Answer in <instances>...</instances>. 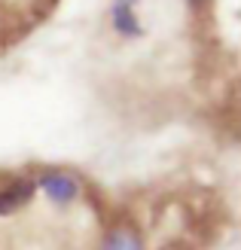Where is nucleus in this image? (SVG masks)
Instances as JSON below:
<instances>
[{
  "instance_id": "39448f33",
  "label": "nucleus",
  "mask_w": 241,
  "mask_h": 250,
  "mask_svg": "<svg viewBox=\"0 0 241 250\" xmlns=\"http://www.w3.org/2000/svg\"><path fill=\"white\" fill-rule=\"evenodd\" d=\"M189 3H193V6H201V3H205V0H189Z\"/></svg>"
},
{
  "instance_id": "20e7f679",
  "label": "nucleus",
  "mask_w": 241,
  "mask_h": 250,
  "mask_svg": "<svg viewBox=\"0 0 241 250\" xmlns=\"http://www.w3.org/2000/svg\"><path fill=\"white\" fill-rule=\"evenodd\" d=\"M113 24H116V31L125 34V37H137V34H141L131 6H129V3H122V0H116V6H113Z\"/></svg>"
},
{
  "instance_id": "f03ea898",
  "label": "nucleus",
  "mask_w": 241,
  "mask_h": 250,
  "mask_svg": "<svg viewBox=\"0 0 241 250\" xmlns=\"http://www.w3.org/2000/svg\"><path fill=\"white\" fill-rule=\"evenodd\" d=\"M34 180H12L6 189H0V217H9L19 208H24L34 198Z\"/></svg>"
},
{
  "instance_id": "f257e3e1",
  "label": "nucleus",
  "mask_w": 241,
  "mask_h": 250,
  "mask_svg": "<svg viewBox=\"0 0 241 250\" xmlns=\"http://www.w3.org/2000/svg\"><path fill=\"white\" fill-rule=\"evenodd\" d=\"M40 189L46 192V198L52 205H70L80 195V180L65 171H49L40 177Z\"/></svg>"
},
{
  "instance_id": "7ed1b4c3",
  "label": "nucleus",
  "mask_w": 241,
  "mask_h": 250,
  "mask_svg": "<svg viewBox=\"0 0 241 250\" xmlns=\"http://www.w3.org/2000/svg\"><path fill=\"white\" fill-rule=\"evenodd\" d=\"M98 250H147L144 247V238L131 223H122V226H113L104 238H101V247Z\"/></svg>"
}]
</instances>
